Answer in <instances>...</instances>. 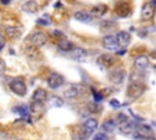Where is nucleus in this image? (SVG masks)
I'll list each match as a JSON object with an SVG mask.
<instances>
[{"mask_svg":"<svg viewBox=\"0 0 156 140\" xmlns=\"http://www.w3.org/2000/svg\"><path fill=\"white\" fill-rule=\"evenodd\" d=\"M145 89H146V86L143 83H136V82L132 83V84H129V86L127 89V96L129 99H138L144 94Z\"/></svg>","mask_w":156,"mask_h":140,"instance_id":"obj_1","label":"nucleus"},{"mask_svg":"<svg viewBox=\"0 0 156 140\" xmlns=\"http://www.w3.org/2000/svg\"><path fill=\"white\" fill-rule=\"evenodd\" d=\"M85 93V86L82 84H72L65 90V97L67 99H76Z\"/></svg>","mask_w":156,"mask_h":140,"instance_id":"obj_2","label":"nucleus"},{"mask_svg":"<svg viewBox=\"0 0 156 140\" xmlns=\"http://www.w3.org/2000/svg\"><path fill=\"white\" fill-rule=\"evenodd\" d=\"M10 88L11 90L16 94V95H20V96H24L27 94V86L23 82L22 78H15L10 82Z\"/></svg>","mask_w":156,"mask_h":140,"instance_id":"obj_3","label":"nucleus"},{"mask_svg":"<svg viewBox=\"0 0 156 140\" xmlns=\"http://www.w3.org/2000/svg\"><path fill=\"white\" fill-rule=\"evenodd\" d=\"M96 129H98V121L95 118H88L82 124V133L84 138L90 136Z\"/></svg>","mask_w":156,"mask_h":140,"instance_id":"obj_4","label":"nucleus"},{"mask_svg":"<svg viewBox=\"0 0 156 140\" xmlns=\"http://www.w3.org/2000/svg\"><path fill=\"white\" fill-rule=\"evenodd\" d=\"M28 39H29L30 44H32L33 46H35V47H40V46L45 45L46 41H48V37H46V34H45L44 32H40V30L34 32Z\"/></svg>","mask_w":156,"mask_h":140,"instance_id":"obj_5","label":"nucleus"},{"mask_svg":"<svg viewBox=\"0 0 156 140\" xmlns=\"http://www.w3.org/2000/svg\"><path fill=\"white\" fill-rule=\"evenodd\" d=\"M63 83H65V78H63L61 74H58V73L52 72V73H50L49 77H48V85H49V88H51V89H57V88H60Z\"/></svg>","mask_w":156,"mask_h":140,"instance_id":"obj_6","label":"nucleus"},{"mask_svg":"<svg viewBox=\"0 0 156 140\" xmlns=\"http://www.w3.org/2000/svg\"><path fill=\"white\" fill-rule=\"evenodd\" d=\"M130 5L126 1H118L116 5H115V12L119 16V17H127L130 15Z\"/></svg>","mask_w":156,"mask_h":140,"instance_id":"obj_7","label":"nucleus"},{"mask_svg":"<svg viewBox=\"0 0 156 140\" xmlns=\"http://www.w3.org/2000/svg\"><path fill=\"white\" fill-rule=\"evenodd\" d=\"M155 15V7L151 2H146L141 7V12H140V18L143 21H149L154 17Z\"/></svg>","mask_w":156,"mask_h":140,"instance_id":"obj_8","label":"nucleus"},{"mask_svg":"<svg viewBox=\"0 0 156 140\" xmlns=\"http://www.w3.org/2000/svg\"><path fill=\"white\" fill-rule=\"evenodd\" d=\"M102 45L107 50H117L119 46V43L117 40V37L115 35H106L102 38Z\"/></svg>","mask_w":156,"mask_h":140,"instance_id":"obj_9","label":"nucleus"},{"mask_svg":"<svg viewBox=\"0 0 156 140\" xmlns=\"http://www.w3.org/2000/svg\"><path fill=\"white\" fill-rule=\"evenodd\" d=\"M96 62H98V65H100L104 68H110L115 63V57L110 54H102L98 57Z\"/></svg>","mask_w":156,"mask_h":140,"instance_id":"obj_10","label":"nucleus"},{"mask_svg":"<svg viewBox=\"0 0 156 140\" xmlns=\"http://www.w3.org/2000/svg\"><path fill=\"white\" fill-rule=\"evenodd\" d=\"M69 52H71V56L76 61H79V62L84 61L87 58V56H88V51L85 49H83V47H73Z\"/></svg>","mask_w":156,"mask_h":140,"instance_id":"obj_11","label":"nucleus"},{"mask_svg":"<svg viewBox=\"0 0 156 140\" xmlns=\"http://www.w3.org/2000/svg\"><path fill=\"white\" fill-rule=\"evenodd\" d=\"M135 128H136L135 123L132 122L130 119H127V121L119 123V130H121V133H123V134H126V135L132 134V133L135 130Z\"/></svg>","mask_w":156,"mask_h":140,"instance_id":"obj_12","label":"nucleus"},{"mask_svg":"<svg viewBox=\"0 0 156 140\" xmlns=\"http://www.w3.org/2000/svg\"><path fill=\"white\" fill-rule=\"evenodd\" d=\"M123 78H124V71L123 69H116L108 74V79L113 84H121Z\"/></svg>","mask_w":156,"mask_h":140,"instance_id":"obj_13","label":"nucleus"},{"mask_svg":"<svg viewBox=\"0 0 156 140\" xmlns=\"http://www.w3.org/2000/svg\"><path fill=\"white\" fill-rule=\"evenodd\" d=\"M149 66V58L147 56H144V55H140L138 56L135 60H134V67L139 71H144L145 68H147Z\"/></svg>","mask_w":156,"mask_h":140,"instance_id":"obj_14","label":"nucleus"},{"mask_svg":"<svg viewBox=\"0 0 156 140\" xmlns=\"http://www.w3.org/2000/svg\"><path fill=\"white\" fill-rule=\"evenodd\" d=\"M29 111H30V107H28L26 105H21V106H18V107L15 108V112H18L20 116L26 122H28V123H30V112Z\"/></svg>","mask_w":156,"mask_h":140,"instance_id":"obj_15","label":"nucleus"},{"mask_svg":"<svg viewBox=\"0 0 156 140\" xmlns=\"http://www.w3.org/2000/svg\"><path fill=\"white\" fill-rule=\"evenodd\" d=\"M133 138L135 139H149L151 138V130L149 127L143 125L139 130H135V133L133 134Z\"/></svg>","mask_w":156,"mask_h":140,"instance_id":"obj_16","label":"nucleus"},{"mask_svg":"<svg viewBox=\"0 0 156 140\" xmlns=\"http://www.w3.org/2000/svg\"><path fill=\"white\" fill-rule=\"evenodd\" d=\"M38 9H39L38 2L34 0H28L22 5V10L27 13H35L38 11Z\"/></svg>","mask_w":156,"mask_h":140,"instance_id":"obj_17","label":"nucleus"},{"mask_svg":"<svg viewBox=\"0 0 156 140\" xmlns=\"http://www.w3.org/2000/svg\"><path fill=\"white\" fill-rule=\"evenodd\" d=\"M107 6L105 5V4H98V5H95L93 9H91V11H90V13L93 15V16H95V17H101V16H104L106 12H107Z\"/></svg>","mask_w":156,"mask_h":140,"instance_id":"obj_18","label":"nucleus"},{"mask_svg":"<svg viewBox=\"0 0 156 140\" xmlns=\"http://www.w3.org/2000/svg\"><path fill=\"white\" fill-rule=\"evenodd\" d=\"M116 37H117V40H118L119 45H122V46H127L129 44V41H130V34L128 32H126V30L118 32Z\"/></svg>","mask_w":156,"mask_h":140,"instance_id":"obj_19","label":"nucleus"},{"mask_svg":"<svg viewBox=\"0 0 156 140\" xmlns=\"http://www.w3.org/2000/svg\"><path fill=\"white\" fill-rule=\"evenodd\" d=\"M32 99H33V101H40V102H45V101H46V99H48V93H46L44 89L38 88V89H35V91L33 93Z\"/></svg>","mask_w":156,"mask_h":140,"instance_id":"obj_20","label":"nucleus"},{"mask_svg":"<svg viewBox=\"0 0 156 140\" xmlns=\"http://www.w3.org/2000/svg\"><path fill=\"white\" fill-rule=\"evenodd\" d=\"M74 18L79 22H83V23H88L93 19V15L91 13H88V12H84V11H77L74 13Z\"/></svg>","mask_w":156,"mask_h":140,"instance_id":"obj_21","label":"nucleus"},{"mask_svg":"<svg viewBox=\"0 0 156 140\" xmlns=\"http://www.w3.org/2000/svg\"><path fill=\"white\" fill-rule=\"evenodd\" d=\"M5 32L10 38H13V39L21 37V29L18 27H15V26H6Z\"/></svg>","mask_w":156,"mask_h":140,"instance_id":"obj_22","label":"nucleus"},{"mask_svg":"<svg viewBox=\"0 0 156 140\" xmlns=\"http://www.w3.org/2000/svg\"><path fill=\"white\" fill-rule=\"evenodd\" d=\"M57 47H58V50L67 52V51H71V50L74 47V45H73L72 41H69V40H65V39H63V40H58V43H57Z\"/></svg>","mask_w":156,"mask_h":140,"instance_id":"obj_23","label":"nucleus"},{"mask_svg":"<svg viewBox=\"0 0 156 140\" xmlns=\"http://www.w3.org/2000/svg\"><path fill=\"white\" fill-rule=\"evenodd\" d=\"M116 127H117V123H116L115 119H107V121H105L104 124H102L104 131H107V133L113 131V130L116 129Z\"/></svg>","mask_w":156,"mask_h":140,"instance_id":"obj_24","label":"nucleus"},{"mask_svg":"<svg viewBox=\"0 0 156 140\" xmlns=\"http://www.w3.org/2000/svg\"><path fill=\"white\" fill-rule=\"evenodd\" d=\"M37 24H39V26H49V24H51V17H50V15L44 13L43 16H40L37 19Z\"/></svg>","mask_w":156,"mask_h":140,"instance_id":"obj_25","label":"nucleus"},{"mask_svg":"<svg viewBox=\"0 0 156 140\" xmlns=\"http://www.w3.org/2000/svg\"><path fill=\"white\" fill-rule=\"evenodd\" d=\"M44 102H40V101H33L30 103V111L33 113H39L41 111H44V106H43Z\"/></svg>","mask_w":156,"mask_h":140,"instance_id":"obj_26","label":"nucleus"},{"mask_svg":"<svg viewBox=\"0 0 156 140\" xmlns=\"http://www.w3.org/2000/svg\"><path fill=\"white\" fill-rule=\"evenodd\" d=\"M49 103H50V106H52V107H61L62 105H63V100L61 99V97H58V96H51L50 99H49Z\"/></svg>","mask_w":156,"mask_h":140,"instance_id":"obj_27","label":"nucleus"},{"mask_svg":"<svg viewBox=\"0 0 156 140\" xmlns=\"http://www.w3.org/2000/svg\"><path fill=\"white\" fill-rule=\"evenodd\" d=\"M93 90V96H94V101L95 102H100L102 99H104V95L101 94V93H99V91H96V90H94V89H91Z\"/></svg>","mask_w":156,"mask_h":140,"instance_id":"obj_28","label":"nucleus"},{"mask_svg":"<svg viewBox=\"0 0 156 140\" xmlns=\"http://www.w3.org/2000/svg\"><path fill=\"white\" fill-rule=\"evenodd\" d=\"M51 35L55 37V38H63V33L60 32V30H52L51 32Z\"/></svg>","mask_w":156,"mask_h":140,"instance_id":"obj_29","label":"nucleus"},{"mask_svg":"<svg viewBox=\"0 0 156 140\" xmlns=\"http://www.w3.org/2000/svg\"><path fill=\"white\" fill-rule=\"evenodd\" d=\"M110 105H111L113 108H118V107L121 106V103H119L118 100H116V99H112V100L110 101Z\"/></svg>","mask_w":156,"mask_h":140,"instance_id":"obj_30","label":"nucleus"},{"mask_svg":"<svg viewBox=\"0 0 156 140\" xmlns=\"http://www.w3.org/2000/svg\"><path fill=\"white\" fill-rule=\"evenodd\" d=\"M118 119H119V123H122V122L127 121V119H128V117H127L126 114H123V113H119V114H118Z\"/></svg>","mask_w":156,"mask_h":140,"instance_id":"obj_31","label":"nucleus"},{"mask_svg":"<svg viewBox=\"0 0 156 140\" xmlns=\"http://www.w3.org/2000/svg\"><path fill=\"white\" fill-rule=\"evenodd\" d=\"M4 72H5V62L4 60L0 58V74H2Z\"/></svg>","mask_w":156,"mask_h":140,"instance_id":"obj_32","label":"nucleus"},{"mask_svg":"<svg viewBox=\"0 0 156 140\" xmlns=\"http://www.w3.org/2000/svg\"><path fill=\"white\" fill-rule=\"evenodd\" d=\"M94 139H107V135H105V134H102V133H100V134H96L95 136H94Z\"/></svg>","mask_w":156,"mask_h":140,"instance_id":"obj_33","label":"nucleus"},{"mask_svg":"<svg viewBox=\"0 0 156 140\" xmlns=\"http://www.w3.org/2000/svg\"><path fill=\"white\" fill-rule=\"evenodd\" d=\"M5 43H6L5 38H4V37H2L1 34H0V50H1V49H2L4 46H5Z\"/></svg>","mask_w":156,"mask_h":140,"instance_id":"obj_34","label":"nucleus"},{"mask_svg":"<svg viewBox=\"0 0 156 140\" xmlns=\"http://www.w3.org/2000/svg\"><path fill=\"white\" fill-rule=\"evenodd\" d=\"M126 54V49H122V50H117V55H124Z\"/></svg>","mask_w":156,"mask_h":140,"instance_id":"obj_35","label":"nucleus"},{"mask_svg":"<svg viewBox=\"0 0 156 140\" xmlns=\"http://www.w3.org/2000/svg\"><path fill=\"white\" fill-rule=\"evenodd\" d=\"M0 1H1V2L4 4V5H7V4H9V2L11 1V0H0Z\"/></svg>","mask_w":156,"mask_h":140,"instance_id":"obj_36","label":"nucleus"},{"mask_svg":"<svg viewBox=\"0 0 156 140\" xmlns=\"http://www.w3.org/2000/svg\"><path fill=\"white\" fill-rule=\"evenodd\" d=\"M154 71H155V72H156V65H155V66H154Z\"/></svg>","mask_w":156,"mask_h":140,"instance_id":"obj_37","label":"nucleus"},{"mask_svg":"<svg viewBox=\"0 0 156 140\" xmlns=\"http://www.w3.org/2000/svg\"><path fill=\"white\" fill-rule=\"evenodd\" d=\"M152 2H155V4H156V0H152Z\"/></svg>","mask_w":156,"mask_h":140,"instance_id":"obj_38","label":"nucleus"}]
</instances>
